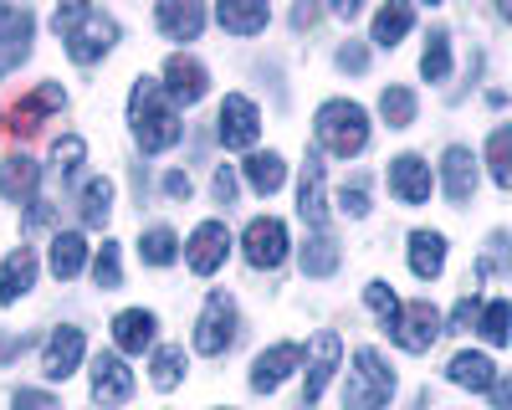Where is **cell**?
I'll return each instance as SVG.
<instances>
[{"instance_id":"5b68a950","label":"cell","mask_w":512,"mask_h":410,"mask_svg":"<svg viewBox=\"0 0 512 410\" xmlns=\"http://www.w3.org/2000/svg\"><path fill=\"white\" fill-rule=\"evenodd\" d=\"M231 344H236V303L226 293H210L205 308H200V318H195V354L216 359Z\"/></svg>"},{"instance_id":"d6a6232c","label":"cell","mask_w":512,"mask_h":410,"mask_svg":"<svg viewBox=\"0 0 512 410\" xmlns=\"http://www.w3.org/2000/svg\"><path fill=\"white\" fill-rule=\"evenodd\" d=\"M477 334H482L492 349L512 344V298H492V303L482 308V318H477Z\"/></svg>"},{"instance_id":"52a82bcc","label":"cell","mask_w":512,"mask_h":410,"mask_svg":"<svg viewBox=\"0 0 512 410\" xmlns=\"http://www.w3.org/2000/svg\"><path fill=\"white\" fill-rule=\"evenodd\" d=\"M384 334H390L405 354H425V349H431V344L446 334V328H441V313L420 298V303H405V308H400V318H395L390 328H384Z\"/></svg>"},{"instance_id":"484cf974","label":"cell","mask_w":512,"mask_h":410,"mask_svg":"<svg viewBox=\"0 0 512 410\" xmlns=\"http://www.w3.org/2000/svg\"><path fill=\"white\" fill-rule=\"evenodd\" d=\"M410 272L420 282H431L446 272V236L441 231H415L410 236Z\"/></svg>"},{"instance_id":"4316f807","label":"cell","mask_w":512,"mask_h":410,"mask_svg":"<svg viewBox=\"0 0 512 410\" xmlns=\"http://www.w3.org/2000/svg\"><path fill=\"white\" fill-rule=\"evenodd\" d=\"M410 26H415V6H405V0H390V6L374 16V36H369V41L390 52V47H400V41L410 36Z\"/></svg>"},{"instance_id":"b9f144b4","label":"cell","mask_w":512,"mask_h":410,"mask_svg":"<svg viewBox=\"0 0 512 410\" xmlns=\"http://www.w3.org/2000/svg\"><path fill=\"white\" fill-rule=\"evenodd\" d=\"M338 211L354 216V221H364V216H369V185H364V180H354V185L338 190Z\"/></svg>"},{"instance_id":"ffe728a7","label":"cell","mask_w":512,"mask_h":410,"mask_svg":"<svg viewBox=\"0 0 512 410\" xmlns=\"http://www.w3.org/2000/svg\"><path fill=\"white\" fill-rule=\"evenodd\" d=\"M154 313L149 308H123L118 318H113V349L118 354H144V349H154Z\"/></svg>"},{"instance_id":"e0dca14e","label":"cell","mask_w":512,"mask_h":410,"mask_svg":"<svg viewBox=\"0 0 512 410\" xmlns=\"http://www.w3.org/2000/svg\"><path fill=\"white\" fill-rule=\"evenodd\" d=\"M164 93L175 98V108L185 103V108H195L205 93H210V72L195 62V57H185V52H175L164 62Z\"/></svg>"},{"instance_id":"d4e9b609","label":"cell","mask_w":512,"mask_h":410,"mask_svg":"<svg viewBox=\"0 0 512 410\" xmlns=\"http://www.w3.org/2000/svg\"><path fill=\"white\" fill-rule=\"evenodd\" d=\"M446 380L451 385H461V390H492L497 385V364L487 359V354H472V349H466V354H456L451 364H446Z\"/></svg>"},{"instance_id":"ba28073f","label":"cell","mask_w":512,"mask_h":410,"mask_svg":"<svg viewBox=\"0 0 512 410\" xmlns=\"http://www.w3.org/2000/svg\"><path fill=\"white\" fill-rule=\"evenodd\" d=\"M216 139L226 149H251L262 139V108H256L246 93H226L221 113H216Z\"/></svg>"},{"instance_id":"e575fe53","label":"cell","mask_w":512,"mask_h":410,"mask_svg":"<svg viewBox=\"0 0 512 410\" xmlns=\"http://www.w3.org/2000/svg\"><path fill=\"white\" fill-rule=\"evenodd\" d=\"M420 77L425 82H446L451 77V31H431V41H425V52H420Z\"/></svg>"},{"instance_id":"f5cc1de1","label":"cell","mask_w":512,"mask_h":410,"mask_svg":"<svg viewBox=\"0 0 512 410\" xmlns=\"http://www.w3.org/2000/svg\"><path fill=\"white\" fill-rule=\"evenodd\" d=\"M425 400H431V395H420V400H415V410H425Z\"/></svg>"},{"instance_id":"8fae6325","label":"cell","mask_w":512,"mask_h":410,"mask_svg":"<svg viewBox=\"0 0 512 410\" xmlns=\"http://www.w3.org/2000/svg\"><path fill=\"white\" fill-rule=\"evenodd\" d=\"M226 252H231V231H226V221H200V226L190 231V241H185V262H190L195 277L221 272Z\"/></svg>"},{"instance_id":"f546056e","label":"cell","mask_w":512,"mask_h":410,"mask_svg":"<svg viewBox=\"0 0 512 410\" xmlns=\"http://www.w3.org/2000/svg\"><path fill=\"white\" fill-rule=\"evenodd\" d=\"M108 216H113V180L98 175V180L82 185V226H88V231H103Z\"/></svg>"},{"instance_id":"ab89813d","label":"cell","mask_w":512,"mask_h":410,"mask_svg":"<svg viewBox=\"0 0 512 410\" xmlns=\"http://www.w3.org/2000/svg\"><path fill=\"white\" fill-rule=\"evenodd\" d=\"M364 303L374 308V318H379L384 328H390V323L400 318V308H405V303L395 298V287H390V282H369V287H364Z\"/></svg>"},{"instance_id":"3957f363","label":"cell","mask_w":512,"mask_h":410,"mask_svg":"<svg viewBox=\"0 0 512 410\" xmlns=\"http://www.w3.org/2000/svg\"><path fill=\"white\" fill-rule=\"evenodd\" d=\"M313 139L318 149H328L333 159H354L369 149V113L349 98H328L313 118Z\"/></svg>"},{"instance_id":"ac0fdd59","label":"cell","mask_w":512,"mask_h":410,"mask_svg":"<svg viewBox=\"0 0 512 410\" xmlns=\"http://www.w3.org/2000/svg\"><path fill=\"white\" fill-rule=\"evenodd\" d=\"M297 211H303V221L313 231H323V221H328V180H323V159L318 154H308L303 180H297Z\"/></svg>"},{"instance_id":"7a4b0ae2","label":"cell","mask_w":512,"mask_h":410,"mask_svg":"<svg viewBox=\"0 0 512 410\" xmlns=\"http://www.w3.org/2000/svg\"><path fill=\"white\" fill-rule=\"evenodd\" d=\"M52 26H57V36L67 41V57H72L77 67L103 62V57L113 52V41H118V21L103 16V11H93V6H82V0H67V6H57Z\"/></svg>"},{"instance_id":"2e32d148","label":"cell","mask_w":512,"mask_h":410,"mask_svg":"<svg viewBox=\"0 0 512 410\" xmlns=\"http://www.w3.org/2000/svg\"><path fill=\"white\" fill-rule=\"evenodd\" d=\"M128 395H134V369L123 364L118 349L113 354H98L93 359V400L103 410H113V405H128Z\"/></svg>"},{"instance_id":"74e56055","label":"cell","mask_w":512,"mask_h":410,"mask_svg":"<svg viewBox=\"0 0 512 410\" xmlns=\"http://www.w3.org/2000/svg\"><path fill=\"white\" fill-rule=\"evenodd\" d=\"M415 108H420V103H415L410 88H384V93H379V118L390 123V129H410Z\"/></svg>"},{"instance_id":"f6af8a7d","label":"cell","mask_w":512,"mask_h":410,"mask_svg":"<svg viewBox=\"0 0 512 410\" xmlns=\"http://www.w3.org/2000/svg\"><path fill=\"white\" fill-rule=\"evenodd\" d=\"M210 190H216V205H231V200H236V170H231V164H216V180H210Z\"/></svg>"},{"instance_id":"ee69618b","label":"cell","mask_w":512,"mask_h":410,"mask_svg":"<svg viewBox=\"0 0 512 410\" xmlns=\"http://www.w3.org/2000/svg\"><path fill=\"white\" fill-rule=\"evenodd\" d=\"M333 62L344 67V72H354V77H359V72L369 67V52L359 47V41H344V47H338V57H333Z\"/></svg>"},{"instance_id":"f1b7e54d","label":"cell","mask_w":512,"mask_h":410,"mask_svg":"<svg viewBox=\"0 0 512 410\" xmlns=\"http://www.w3.org/2000/svg\"><path fill=\"white\" fill-rule=\"evenodd\" d=\"M82 267H88V241H82V231H57L52 236V272L62 282H72Z\"/></svg>"},{"instance_id":"4fadbf2b","label":"cell","mask_w":512,"mask_h":410,"mask_svg":"<svg viewBox=\"0 0 512 410\" xmlns=\"http://www.w3.org/2000/svg\"><path fill=\"white\" fill-rule=\"evenodd\" d=\"M297 364H303V344H272V349H262L251 359V390L256 395L282 390L297 375Z\"/></svg>"},{"instance_id":"d590c367","label":"cell","mask_w":512,"mask_h":410,"mask_svg":"<svg viewBox=\"0 0 512 410\" xmlns=\"http://www.w3.org/2000/svg\"><path fill=\"white\" fill-rule=\"evenodd\" d=\"M487 170H492V180L512 195V123L492 129V139H487Z\"/></svg>"},{"instance_id":"7bdbcfd3","label":"cell","mask_w":512,"mask_h":410,"mask_svg":"<svg viewBox=\"0 0 512 410\" xmlns=\"http://www.w3.org/2000/svg\"><path fill=\"white\" fill-rule=\"evenodd\" d=\"M477 318H482L477 298H461V303L451 308V318H446V334H466V328H477Z\"/></svg>"},{"instance_id":"603a6c76","label":"cell","mask_w":512,"mask_h":410,"mask_svg":"<svg viewBox=\"0 0 512 410\" xmlns=\"http://www.w3.org/2000/svg\"><path fill=\"white\" fill-rule=\"evenodd\" d=\"M41 185V164L31 154H11V159H0V195H6L11 205L31 200Z\"/></svg>"},{"instance_id":"44dd1931","label":"cell","mask_w":512,"mask_h":410,"mask_svg":"<svg viewBox=\"0 0 512 410\" xmlns=\"http://www.w3.org/2000/svg\"><path fill=\"white\" fill-rule=\"evenodd\" d=\"M62 103H67L62 82H41L36 93H26V98L16 103V113H11V129H16V134H31V129H41V118H47V113H57Z\"/></svg>"},{"instance_id":"5bb4252c","label":"cell","mask_w":512,"mask_h":410,"mask_svg":"<svg viewBox=\"0 0 512 410\" xmlns=\"http://www.w3.org/2000/svg\"><path fill=\"white\" fill-rule=\"evenodd\" d=\"M477 180H482V159L466 149V144H451L441 154V190H446V200L451 205H466V200L477 195Z\"/></svg>"},{"instance_id":"7c38bea8","label":"cell","mask_w":512,"mask_h":410,"mask_svg":"<svg viewBox=\"0 0 512 410\" xmlns=\"http://www.w3.org/2000/svg\"><path fill=\"white\" fill-rule=\"evenodd\" d=\"M82 354H88L82 328H72V323L52 328V339L41 344V375H47V380H72L77 364H82Z\"/></svg>"},{"instance_id":"c3c4849f","label":"cell","mask_w":512,"mask_h":410,"mask_svg":"<svg viewBox=\"0 0 512 410\" xmlns=\"http://www.w3.org/2000/svg\"><path fill=\"white\" fill-rule=\"evenodd\" d=\"M26 349H31V334H0V364L16 359V354H26Z\"/></svg>"},{"instance_id":"f907efd6","label":"cell","mask_w":512,"mask_h":410,"mask_svg":"<svg viewBox=\"0 0 512 410\" xmlns=\"http://www.w3.org/2000/svg\"><path fill=\"white\" fill-rule=\"evenodd\" d=\"M313 21H318V6H297L292 11V26H313Z\"/></svg>"},{"instance_id":"4dcf8cb0","label":"cell","mask_w":512,"mask_h":410,"mask_svg":"<svg viewBox=\"0 0 512 410\" xmlns=\"http://www.w3.org/2000/svg\"><path fill=\"white\" fill-rule=\"evenodd\" d=\"M139 257H144L149 267H175V262H180V236L169 231V226H149V231L139 236Z\"/></svg>"},{"instance_id":"cb8c5ba5","label":"cell","mask_w":512,"mask_h":410,"mask_svg":"<svg viewBox=\"0 0 512 410\" xmlns=\"http://www.w3.org/2000/svg\"><path fill=\"white\" fill-rule=\"evenodd\" d=\"M216 21H221L231 36H256V31H267L272 11L262 6V0H221V6H216Z\"/></svg>"},{"instance_id":"277c9868","label":"cell","mask_w":512,"mask_h":410,"mask_svg":"<svg viewBox=\"0 0 512 410\" xmlns=\"http://www.w3.org/2000/svg\"><path fill=\"white\" fill-rule=\"evenodd\" d=\"M390 395H395V369L379 359V349H359L344 385V410H384Z\"/></svg>"},{"instance_id":"7dc6e473","label":"cell","mask_w":512,"mask_h":410,"mask_svg":"<svg viewBox=\"0 0 512 410\" xmlns=\"http://www.w3.org/2000/svg\"><path fill=\"white\" fill-rule=\"evenodd\" d=\"M190 190H195V185H190L185 170H169V175H164V195H169V200H190Z\"/></svg>"},{"instance_id":"681fc988","label":"cell","mask_w":512,"mask_h":410,"mask_svg":"<svg viewBox=\"0 0 512 410\" xmlns=\"http://www.w3.org/2000/svg\"><path fill=\"white\" fill-rule=\"evenodd\" d=\"M487 395H492V410H512V375H507V380H497Z\"/></svg>"},{"instance_id":"bcb514c9","label":"cell","mask_w":512,"mask_h":410,"mask_svg":"<svg viewBox=\"0 0 512 410\" xmlns=\"http://www.w3.org/2000/svg\"><path fill=\"white\" fill-rule=\"evenodd\" d=\"M11 410H62L47 390H16V400H11Z\"/></svg>"},{"instance_id":"6da1fadb","label":"cell","mask_w":512,"mask_h":410,"mask_svg":"<svg viewBox=\"0 0 512 410\" xmlns=\"http://www.w3.org/2000/svg\"><path fill=\"white\" fill-rule=\"evenodd\" d=\"M128 129H134V139H139L144 154H164V149L180 144L185 123H180L175 98L164 93V82H154V77H139L134 82V93H128Z\"/></svg>"},{"instance_id":"d6986e66","label":"cell","mask_w":512,"mask_h":410,"mask_svg":"<svg viewBox=\"0 0 512 410\" xmlns=\"http://www.w3.org/2000/svg\"><path fill=\"white\" fill-rule=\"evenodd\" d=\"M154 21L169 41H195L205 31V6H195V0H159Z\"/></svg>"},{"instance_id":"7402d4cb","label":"cell","mask_w":512,"mask_h":410,"mask_svg":"<svg viewBox=\"0 0 512 410\" xmlns=\"http://www.w3.org/2000/svg\"><path fill=\"white\" fill-rule=\"evenodd\" d=\"M31 287H36V252H31V246H16V252L0 262V303H6V308L21 303Z\"/></svg>"},{"instance_id":"60d3db41","label":"cell","mask_w":512,"mask_h":410,"mask_svg":"<svg viewBox=\"0 0 512 410\" xmlns=\"http://www.w3.org/2000/svg\"><path fill=\"white\" fill-rule=\"evenodd\" d=\"M82 159H88V144H82L77 134H67V139L52 144V164H57V175H62V180L77 175V164H82Z\"/></svg>"},{"instance_id":"db71d44e","label":"cell","mask_w":512,"mask_h":410,"mask_svg":"<svg viewBox=\"0 0 512 410\" xmlns=\"http://www.w3.org/2000/svg\"><path fill=\"white\" fill-rule=\"evenodd\" d=\"M0 129H6V123H0Z\"/></svg>"},{"instance_id":"816d5d0a","label":"cell","mask_w":512,"mask_h":410,"mask_svg":"<svg viewBox=\"0 0 512 410\" xmlns=\"http://www.w3.org/2000/svg\"><path fill=\"white\" fill-rule=\"evenodd\" d=\"M333 16H344V21H354V16H359V0H333Z\"/></svg>"},{"instance_id":"9c48e42d","label":"cell","mask_w":512,"mask_h":410,"mask_svg":"<svg viewBox=\"0 0 512 410\" xmlns=\"http://www.w3.org/2000/svg\"><path fill=\"white\" fill-rule=\"evenodd\" d=\"M338 364H344V339H338L333 328L313 334V344H308V385H303V410L323 400L328 380L338 375Z\"/></svg>"},{"instance_id":"836d02e7","label":"cell","mask_w":512,"mask_h":410,"mask_svg":"<svg viewBox=\"0 0 512 410\" xmlns=\"http://www.w3.org/2000/svg\"><path fill=\"white\" fill-rule=\"evenodd\" d=\"M180 380H185V349H180V344L154 349V359H149V385H154V390H175Z\"/></svg>"},{"instance_id":"9a60e30c","label":"cell","mask_w":512,"mask_h":410,"mask_svg":"<svg viewBox=\"0 0 512 410\" xmlns=\"http://www.w3.org/2000/svg\"><path fill=\"white\" fill-rule=\"evenodd\" d=\"M436 190V175H431V164H425L420 154H400L390 159V195L400 205H425Z\"/></svg>"},{"instance_id":"8992f818","label":"cell","mask_w":512,"mask_h":410,"mask_svg":"<svg viewBox=\"0 0 512 410\" xmlns=\"http://www.w3.org/2000/svg\"><path fill=\"white\" fill-rule=\"evenodd\" d=\"M287 226L277 216H256L246 231H241V257L256 267V272H277L287 262Z\"/></svg>"},{"instance_id":"f35d334b","label":"cell","mask_w":512,"mask_h":410,"mask_svg":"<svg viewBox=\"0 0 512 410\" xmlns=\"http://www.w3.org/2000/svg\"><path fill=\"white\" fill-rule=\"evenodd\" d=\"M93 282L103 287V293L123 287V252H118V241H103V246H98V257H93Z\"/></svg>"},{"instance_id":"83f0119b","label":"cell","mask_w":512,"mask_h":410,"mask_svg":"<svg viewBox=\"0 0 512 410\" xmlns=\"http://www.w3.org/2000/svg\"><path fill=\"white\" fill-rule=\"evenodd\" d=\"M241 175H246V185L256 190V195H277L282 190V180H287V164H282V154H251L246 164H241Z\"/></svg>"},{"instance_id":"1f68e13d","label":"cell","mask_w":512,"mask_h":410,"mask_svg":"<svg viewBox=\"0 0 512 410\" xmlns=\"http://www.w3.org/2000/svg\"><path fill=\"white\" fill-rule=\"evenodd\" d=\"M338 272V241L328 231H313L303 246V277H333Z\"/></svg>"},{"instance_id":"8d00e7d4","label":"cell","mask_w":512,"mask_h":410,"mask_svg":"<svg viewBox=\"0 0 512 410\" xmlns=\"http://www.w3.org/2000/svg\"><path fill=\"white\" fill-rule=\"evenodd\" d=\"M477 277H512V236L507 231H492L482 257H477Z\"/></svg>"},{"instance_id":"30bf717a","label":"cell","mask_w":512,"mask_h":410,"mask_svg":"<svg viewBox=\"0 0 512 410\" xmlns=\"http://www.w3.org/2000/svg\"><path fill=\"white\" fill-rule=\"evenodd\" d=\"M31 36H36V16L26 6H0V77L31 57Z\"/></svg>"}]
</instances>
